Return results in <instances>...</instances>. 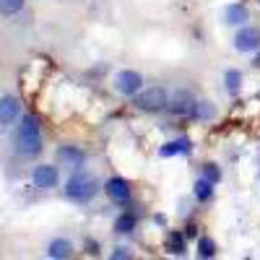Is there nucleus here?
Instances as JSON below:
<instances>
[{
  "label": "nucleus",
  "mask_w": 260,
  "mask_h": 260,
  "mask_svg": "<svg viewBox=\"0 0 260 260\" xmlns=\"http://www.w3.org/2000/svg\"><path fill=\"white\" fill-rule=\"evenodd\" d=\"M16 148L21 156L34 159L42 154V125L34 115H24L18 125V136H16Z\"/></svg>",
  "instance_id": "obj_1"
},
{
  "label": "nucleus",
  "mask_w": 260,
  "mask_h": 260,
  "mask_svg": "<svg viewBox=\"0 0 260 260\" xmlns=\"http://www.w3.org/2000/svg\"><path fill=\"white\" fill-rule=\"evenodd\" d=\"M99 192V182L89 175V172H76V175L65 182V195L76 203H86L91 201L94 195Z\"/></svg>",
  "instance_id": "obj_2"
},
{
  "label": "nucleus",
  "mask_w": 260,
  "mask_h": 260,
  "mask_svg": "<svg viewBox=\"0 0 260 260\" xmlns=\"http://www.w3.org/2000/svg\"><path fill=\"white\" fill-rule=\"evenodd\" d=\"M133 104L138 107L141 112H161L167 110L169 104V94L161 89V86H151V89H141L136 96H133Z\"/></svg>",
  "instance_id": "obj_3"
},
{
  "label": "nucleus",
  "mask_w": 260,
  "mask_h": 260,
  "mask_svg": "<svg viewBox=\"0 0 260 260\" xmlns=\"http://www.w3.org/2000/svg\"><path fill=\"white\" fill-rule=\"evenodd\" d=\"M115 89L122 94V96H127V99H133L141 89H143V76L138 73V71H120L117 76H115Z\"/></svg>",
  "instance_id": "obj_4"
},
{
  "label": "nucleus",
  "mask_w": 260,
  "mask_h": 260,
  "mask_svg": "<svg viewBox=\"0 0 260 260\" xmlns=\"http://www.w3.org/2000/svg\"><path fill=\"white\" fill-rule=\"evenodd\" d=\"M234 50L237 52H257L260 50V29L242 26L234 34Z\"/></svg>",
  "instance_id": "obj_5"
},
{
  "label": "nucleus",
  "mask_w": 260,
  "mask_h": 260,
  "mask_svg": "<svg viewBox=\"0 0 260 260\" xmlns=\"http://www.w3.org/2000/svg\"><path fill=\"white\" fill-rule=\"evenodd\" d=\"M31 182H34V187H39V190H50V187H55V185L60 182V175H57V169H55L52 164H39V167H34V172H31Z\"/></svg>",
  "instance_id": "obj_6"
},
{
  "label": "nucleus",
  "mask_w": 260,
  "mask_h": 260,
  "mask_svg": "<svg viewBox=\"0 0 260 260\" xmlns=\"http://www.w3.org/2000/svg\"><path fill=\"white\" fill-rule=\"evenodd\" d=\"M195 96L190 94V91H175L169 96V104H167V110H172L175 115H192V110H195Z\"/></svg>",
  "instance_id": "obj_7"
},
{
  "label": "nucleus",
  "mask_w": 260,
  "mask_h": 260,
  "mask_svg": "<svg viewBox=\"0 0 260 260\" xmlns=\"http://www.w3.org/2000/svg\"><path fill=\"white\" fill-rule=\"evenodd\" d=\"M104 192L110 195V201H115V203H125V201L130 198V182L122 180V177H112V180H107Z\"/></svg>",
  "instance_id": "obj_8"
},
{
  "label": "nucleus",
  "mask_w": 260,
  "mask_h": 260,
  "mask_svg": "<svg viewBox=\"0 0 260 260\" xmlns=\"http://www.w3.org/2000/svg\"><path fill=\"white\" fill-rule=\"evenodd\" d=\"M18 110H21V104H18L16 96H3L0 99V127L11 125L18 117Z\"/></svg>",
  "instance_id": "obj_9"
},
{
  "label": "nucleus",
  "mask_w": 260,
  "mask_h": 260,
  "mask_svg": "<svg viewBox=\"0 0 260 260\" xmlns=\"http://www.w3.org/2000/svg\"><path fill=\"white\" fill-rule=\"evenodd\" d=\"M190 148H192L190 138H175V141H167L159 154L164 159H169V156H185V154H190Z\"/></svg>",
  "instance_id": "obj_10"
},
{
  "label": "nucleus",
  "mask_w": 260,
  "mask_h": 260,
  "mask_svg": "<svg viewBox=\"0 0 260 260\" xmlns=\"http://www.w3.org/2000/svg\"><path fill=\"white\" fill-rule=\"evenodd\" d=\"M250 18V13H247V8L242 6V3H232V6H226V11H224V21H226V24H237V26H240V24H245V21Z\"/></svg>",
  "instance_id": "obj_11"
},
{
  "label": "nucleus",
  "mask_w": 260,
  "mask_h": 260,
  "mask_svg": "<svg viewBox=\"0 0 260 260\" xmlns=\"http://www.w3.org/2000/svg\"><path fill=\"white\" fill-rule=\"evenodd\" d=\"M47 255L52 260H65V257H71L73 255V245L68 240H52L47 245Z\"/></svg>",
  "instance_id": "obj_12"
},
{
  "label": "nucleus",
  "mask_w": 260,
  "mask_h": 260,
  "mask_svg": "<svg viewBox=\"0 0 260 260\" xmlns=\"http://www.w3.org/2000/svg\"><path fill=\"white\" fill-rule=\"evenodd\" d=\"M57 156L62 159V161H68L71 167H83V161H86V154L81 148H76V146H62L60 151H57Z\"/></svg>",
  "instance_id": "obj_13"
},
{
  "label": "nucleus",
  "mask_w": 260,
  "mask_h": 260,
  "mask_svg": "<svg viewBox=\"0 0 260 260\" xmlns=\"http://www.w3.org/2000/svg\"><path fill=\"white\" fill-rule=\"evenodd\" d=\"M192 195H195L201 203H208V201L213 198V182L206 180V177H198V180H195V185H192Z\"/></svg>",
  "instance_id": "obj_14"
},
{
  "label": "nucleus",
  "mask_w": 260,
  "mask_h": 260,
  "mask_svg": "<svg viewBox=\"0 0 260 260\" xmlns=\"http://www.w3.org/2000/svg\"><path fill=\"white\" fill-rule=\"evenodd\" d=\"M133 229H136V216L130 213V211L120 213L117 219H115V232H117V234H130Z\"/></svg>",
  "instance_id": "obj_15"
},
{
  "label": "nucleus",
  "mask_w": 260,
  "mask_h": 260,
  "mask_svg": "<svg viewBox=\"0 0 260 260\" xmlns=\"http://www.w3.org/2000/svg\"><path fill=\"white\" fill-rule=\"evenodd\" d=\"M164 245H167V252L182 255V252H185V234H180V232H169Z\"/></svg>",
  "instance_id": "obj_16"
},
{
  "label": "nucleus",
  "mask_w": 260,
  "mask_h": 260,
  "mask_svg": "<svg viewBox=\"0 0 260 260\" xmlns=\"http://www.w3.org/2000/svg\"><path fill=\"white\" fill-rule=\"evenodd\" d=\"M224 81H226V91L232 96L240 94V89H242V73L240 71H226L224 73Z\"/></svg>",
  "instance_id": "obj_17"
},
{
  "label": "nucleus",
  "mask_w": 260,
  "mask_h": 260,
  "mask_svg": "<svg viewBox=\"0 0 260 260\" xmlns=\"http://www.w3.org/2000/svg\"><path fill=\"white\" fill-rule=\"evenodd\" d=\"M198 255L203 260H208V257L216 255V242L211 240V237H201V240H198Z\"/></svg>",
  "instance_id": "obj_18"
},
{
  "label": "nucleus",
  "mask_w": 260,
  "mask_h": 260,
  "mask_svg": "<svg viewBox=\"0 0 260 260\" xmlns=\"http://www.w3.org/2000/svg\"><path fill=\"white\" fill-rule=\"evenodd\" d=\"M24 8V0H0V16H16Z\"/></svg>",
  "instance_id": "obj_19"
},
{
  "label": "nucleus",
  "mask_w": 260,
  "mask_h": 260,
  "mask_svg": "<svg viewBox=\"0 0 260 260\" xmlns=\"http://www.w3.org/2000/svg\"><path fill=\"white\" fill-rule=\"evenodd\" d=\"M203 177H206V180H211V182L216 185V182L221 180V169L216 167V164H203Z\"/></svg>",
  "instance_id": "obj_20"
},
{
  "label": "nucleus",
  "mask_w": 260,
  "mask_h": 260,
  "mask_svg": "<svg viewBox=\"0 0 260 260\" xmlns=\"http://www.w3.org/2000/svg\"><path fill=\"white\" fill-rule=\"evenodd\" d=\"M112 257H115V260H130L133 255H130V250H127V247H115Z\"/></svg>",
  "instance_id": "obj_21"
},
{
  "label": "nucleus",
  "mask_w": 260,
  "mask_h": 260,
  "mask_svg": "<svg viewBox=\"0 0 260 260\" xmlns=\"http://www.w3.org/2000/svg\"><path fill=\"white\" fill-rule=\"evenodd\" d=\"M255 65H257V68H260V50L255 52Z\"/></svg>",
  "instance_id": "obj_22"
}]
</instances>
